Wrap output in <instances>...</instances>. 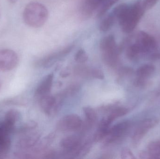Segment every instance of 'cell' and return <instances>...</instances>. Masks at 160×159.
Instances as JSON below:
<instances>
[{"label": "cell", "instance_id": "d4e9b609", "mask_svg": "<svg viewBox=\"0 0 160 159\" xmlns=\"http://www.w3.org/2000/svg\"><path fill=\"white\" fill-rule=\"evenodd\" d=\"M88 59V56L84 49H81L78 50L75 56V60L77 62L83 63Z\"/></svg>", "mask_w": 160, "mask_h": 159}, {"label": "cell", "instance_id": "4dcf8cb0", "mask_svg": "<svg viewBox=\"0 0 160 159\" xmlns=\"http://www.w3.org/2000/svg\"><path fill=\"white\" fill-rule=\"evenodd\" d=\"M140 157L143 159H155L154 156L149 151L141 152L140 154Z\"/></svg>", "mask_w": 160, "mask_h": 159}, {"label": "cell", "instance_id": "4fadbf2b", "mask_svg": "<svg viewBox=\"0 0 160 159\" xmlns=\"http://www.w3.org/2000/svg\"><path fill=\"white\" fill-rule=\"evenodd\" d=\"M10 134L0 127V157L5 156L10 150L11 142Z\"/></svg>", "mask_w": 160, "mask_h": 159}, {"label": "cell", "instance_id": "2e32d148", "mask_svg": "<svg viewBox=\"0 0 160 159\" xmlns=\"http://www.w3.org/2000/svg\"><path fill=\"white\" fill-rule=\"evenodd\" d=\"M156 68L154 65L151 64H146L139 67L136 71L138 79L146 80L148 77L151 76L154 72Z\"/></svg>", "mask_w": 160, "mask_h": 159}, {"label": "cell", "instance_id": "8fae6325", "mask_svg": "<svg viewBox=\"0 0 160 159\" xmlns=\"http://www.w3.org/2000/svg\"><path fill=\"white\" fill-rule=\"evenodd\" d=\"M100 48L102 53L111 52L119 49V46L117 45L115 38L112 35H107L101 41Z\"/></svg>", "mask_w": 160, "mask_h": 159}, {"label": "cell", "instance_id": "7402d4cb", "mask_svg": "<svg viewBox=\"0 0 160 159\" xmlns=\"http://www.w3.org/2000/svg\"><path fill=\"white\" fill-rule=\"evenodd\" d=\"M38 126V124L36 122L33 120H30L27 121L26 123H24L18 129H16L15 132L18 135L30 131L35 130Z\"/></svg>", "mask_w": 160, "mask_h": 159}, {"label": "cell", "instance_id": "ffe728a7", "mask_svg": "<svg viewBox=\"0 0 160 159\" xmlns=\"http://www.w3.org/2000/svg\"><path fill=\"white\" fill-rule=\"evenodd\" d=\"M128 113V110L125 107H116L113 109L107 118L108 120L112 123L113 121L118 118L123 116Z\"/></svg>", "mask_w": 160, "mask_h": 159}, {"label": "cell", "instance_id": "9a60e30c", "mask_svg": "<svg viewBox=\"0 0 160 159\" xmlns=\"http://www.w3.org/2000/svg\"><path fill=\"white\" fill-rule=\"evenodd\" d=\"M103 0H85L82 8L83 16L88 17L98 8Z\"/></svg>", "mask_w": 160, "mask_h": 159}, {"label": "cell", "instance_id": "7a4b0ae2", "mask_svg": "<svg viewBox=\"0 0 160 159\" xmlns=\"http://www.w3.org/2000/svg\"><path fill=\"white\" fill-rule=\"evenodd\" d=\"M48 17L47 7L39 2H31L26 5L23 12V19L28 26L38 28L44 25Z\"/></svg>", "mask_w": 160, "mask_h": 159}, {"label": "cell", "instance_id": "836d02e7", "mask_svg": "<svg viewBox=\"0 0 160 159\" xmlns=\"http://www.w3.org/2000/svg\"><path fill=\"white\" fill-rule=\"evenodd\" d=\"M1 83H0V89H1Z\"/></svg>", "mask_w": 160, "mask_h": 159}, {"label": "cell", "instance_id": "9c48e42d", "mask_svg": "<svg viewBox=\"0 0 160 159\" xmlns=\"http://www.w3.org/2000/svg\"><path fill=\"white\" fill-rule=\"evenodd\" d=\"M135 43L142 49L143 53L151 52L156 50L157 42L153 36L144 31L139 32L136 35Z\"/></svg>", "mask_w": 160, "mask_h": 159}, {"label": "cell", "instance_id": "ac0fdd59", "mask_svg": "<svg viewBox=\"0 0 160 159\" xmlns=\"http://www.w3.org/2000/svg\"><path fill=\"white\" fill-rule=\"evenodd\" d=\"M116 20L115 17L112 13L109 14L102 21L100 24L99 29L101 31L103 32L108 31L113 26Z\"/></svg>", "mask_w": 160, "mask_h": 159}, {"label": "cell", "instance_id": "f546056e", "mask_svg": "<svg viewBox=\"0 0 160 159\" xmlns=\"http://www.w3.org/2000/svg\"><path fill=\"white\" fill-rule=\"evenodd\" d=\"M158 1V0H145L143 3L142 4L145 10H149L154 7Z\"/></svg>", "mask_w": 160, "mask_h": 159}, {"label": "cell", "instance_id": "3957f363", "mask_svg": "<svg viewBox=\"0 0 160 159\" xmlns=\"http://www.w3.org/2000/svg\"><path fill=\"white\" fill-rule=\"evenodd\" d=\"M74 45L68 46L56 52L48 54L40 58L35 62V65L38 67H48L54 64L56 62L69 54L74 49Z\"/></svg>", "mask_w": 160, "mask_h": 159}, {"label": "cell", "instance_id": "5bb4252c", "mask_svg": "<svg viewBox=\"0 0 160 159\" xmlns=\"http://www.w3.org/2000/svg\"><path fill=\"white\" fill-rule=\"evenodd\" d=\"M21 118V114L18 110L10 109L6 113L3 121L8 126L16 129V123L20 120Z\"/></svg>", "mask_w": 160, "mask_h": 159}, {"label": "cell", "instance_id": "d6986e66", "mask_svg": "<svg viewBox=\"0 0 160 159\" xmlns=\"http://www.w3.org/2000/svg\"><path fill=\"white\" fill-rule=\"evenodd\" d=\"M118 1V0H103L98 8V17L99 18L102 17L109 9Z\"/></svg>", "mask_w": 160, "mask_h": 159}, {"label": "cell", "instance_id": "44dd1931", "mask_svg": "<svg viewBox=\"0 0 160 159\" xmlns=\"http://www.w3.org/2000/svg\"><path fill=\"white\" fill-rule=\"evenodd\" d=\"M149 130L148 128H147L143 124L141 123L139 127L136 129L133 134V137H132L133 142L134 143H137L141 141Z\"/></svg>", "mask_w": 160, "mask_h": 159}, {"label": "cell", "instance_id": "83f0119b", "mask_svg": "<svg viewBox=\"0 0 160 159\" xmlns=\"http://www.w3.org/2000/svg\"><path fill=\"white\" fill-rule=\"evenodd\" d=\"M121 157L123 159H135V157L132 151L128 148H124L121 153Z\"/></svg>", "mask_w": 160, "mask_h": 159}, {"label": "cell", "instance_id": "277c9868", "mask_svg": "<svg viewBox=\"0 0 160 159\" xmlns=\"http://www.w3.org/2000/svg\"><path fill=\"white\" fill-rule=\"evenodd\" d=\"M18 54L10 49L0 50V71L8 72L14 69L18 63Z\"/></svg>", "mask_w": 160, "mask_h": 159}, {"label": "cell", "instance_id": "1f68e13d", "mask_svg": "<svg viewBox=\"0 0 160 159\" xmlns=\"http://www.w3.org/2000/svg\"><path fill=\"white\" fill-rule=\"evenodd\" d=\"M70 70L69 68H65L61 71L60 73V75L62 77H66L70 74Z\"/></svg>", "mask_w": 160, "mask_h": 159}, {"label": "cell", "instance_id": "d6a6232c", "mask_svg": "<svg viewBox=\"0 0 160 159\" xmlns=\"http://www.w3.org/2000/svg\"><path fill=\"white\" fill-rule=\"evenodd\" d=\"M10 3L14 4L17 2V0H8Z\"/></svg>", "mask_w": 160, "mask_h": 159}, {"label": "cell", "instance_id": "f1b7e54d", "mask_svg": "<svg viewBox=\"0 0 160 159\" xmlns=\"http://www.w3.org/2000/svg\"><path fill=\"white\" fill-rule=\"evenodd\" d=\"M91 147V144L89 143H87L85 144L84 145L82 146L80 148L78 157L85 156L90 151Z\"/></svg>", "mask_w": 160, "mask_h": 159}, {"label": "cell", "instance_id": "8992f818", "mask_svg": "<svg viewBox=\"0 0 160 159\" xmlns=\"http://www.w3.org/2000/svg\"><path fill=\"white\" fill-rule=\"evenodd\" d=\"M17 148L18 151H27L32 148L39 141L40 134L34 130L18 134Z\"/></svg>", "mask_w": 160, "mask_h": 159}, {"label": "cell", "instance_id": "484cf974", "mask_svg": "<svg viewBox=\"0 0 160 159\" xmlns=\"http://www.w3.org/2000/svg\"><path fill=\"white\" fill-rule=\"evenodd\" d=\"M79 90L80 86L78 85L77 84H73L68 86V87L63 92L65 97L72 96L78 92Z\"/></svg>", "mask_w": 160, "mask_h": 159}, {"label": "cell", "instance_id": "ba28073f", "mask_svg": "<svg viewBox=\"0 0 160 159\" xmlns=\"http://www.w3.org/2000/svg\"><path fill=\"white\" fill-rule=\"evenodd\" d=\"M130 124L128 121H123L116 124L110 129L108 135L106 136V143H115L120 140L129 129Z\"/></svg>", "mask_w": 160, "mask_h": 159}, {"label": "cell", "instance_id": "e0dca14e", "mask_svg": "<svg viewBox=\"0 0 160 159\" xmlns=\"http://www.w3.org/2000/svg\"><path fill=\"white\" fill-rule=\"evenodd\" d=\"M142 53V49L136 43L129 45L126 51L127 57L132 60L136 59Z\"/></svg>", "mask_w": 160, "mask_h": 159}, {"label": "cell", "instance_id": "6da1fadb", "mask_svg": "<svg viewBox=\"0 0 160 159\" xmlns=\"http://www.w3.org/2000/svg\"><path fill=\"white\" fill-rule=\"evenodd\" d=\"M145 11L142 4L138 2L132 5L121 4L115 7L112 13L118 21L122 30L130 33L136 28Z\"/></svg>", "mask_w": 160, "mask_h": 159}, {"label": "cell", "instance_id": "4316f807", "mask_svg": "<svg viewBox=\"0 0 160 159\" xmlns=\"http://www.w3.org/2000/svg\"><path fill=\"white\" fill-rule=\"evenodd\" d=\"M90 76L99 79H103L104 78L103 72L98 69H93L90 70Z\"/></svg>", "mask_w": 160, "mask_h": 159}, {"label": "cell", "instance_id": "7c38bea8", "mask_svg": "<svg viewBox=\"0 0 160 159\" xmlns=\"http://www.w3.org/2000/svg\"><path fill=\"white\" fill-rule=\"evenodd\" d=\"M39 104L43 112L48 115H51L55 103V96L48 94L38 98Z\"/></svg>", "mask_w": 160, "mask_h": 159}, {"label": "cell", "instance_id": "5b68a950", "mask_svg": "<svg viewBox=\"0 0 160 159\" xmlns=\"http://www.w3.org/2000/svg\"><path fill=\"white\" fill-rule=\"evenodd\" d=\"M82 124V121L78 115L71 114L62 118L57 123V128L61 131H74L80 129Z\"/></svg>", "mask_w": 160, "mask_h": 159}, {"label": "cell", "instance_id": "30bf717a", "mask_svg": "<svg viewBox=\"0 0 160 159\" xmlns=\"http://www.w3.org/2000/svg\"><path fill=\"white\" fill-rule=\"evenodd\" d=\"M53 74H49L42 80L35 91V96L38 98L49 94L53 83Z\"/></svg>", "mask_w": 160, "mask_h": 159}, {"label": "cell", "instance_id": "52a82bcc", "mask_svg": "<svg viewBox=\"0 0 160 159\" xmlns=\"http://www.w3.org/2000/svg\"><path fill=\"white\" fill-rule=\"evenodd\" d=\"M81 140L76 135H71L63 138L60 143V146L68 155L78 157L81 146Z\"/></svg>", "mask_w": 160, "mask_h": 159}, {"label": "cell", "instance_id": "603a6c76", "mask_svg": "<svg viewBox=\"0 0 160 159\" xmlns=\"http://www.w3.org/2000/svg\"><path fill=\"white\" fill-rule=\"evenodd\" d=\"M27 101L24 98L22 97H15L4 100L1 103V104L6 105H18V106H26Z\"/></svg>", "mask_w": 160, "mask_h": 159}, {"label": "cell", "instance_id": "cb8c5ba5", "mask_svg": "<svg viewBox=\"0 0 160 159\" xmlns=\"http://www.w3.org/2000/svg\"><path fill=\"white\" fill-rule=\"evenodd\" d=\"M83 111L87 119V121L89 123L92 124L96 121L97 118V113L93 108L89 106H86L83 108Z\"/></svg>", "mask_w": 160, "mask_h": 159}]
</instances>
